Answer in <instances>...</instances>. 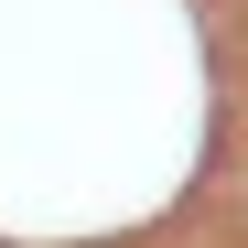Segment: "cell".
Returning a JSON list of instances; mask_svg holds the SVG:
<instances>
[]
</instances>
